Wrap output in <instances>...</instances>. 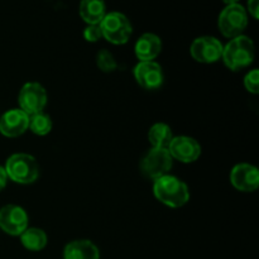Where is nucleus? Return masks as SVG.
Wrapping results in <instances>:
<instances>
[{"mask_svg":"<svg viewBox=\"0 0 259 259\" xmlns=\"http://www.w3.org/2000/svg\"><path fill=\"white\" fill-rule=\"evenodd\" d=\"M153 192L158 201L174 209L184 206L190 200L187 185L171 175H166L154 180Z\"/></svg>","mask_w":259,"mask_h":259,"instance_id":"nucleus-1","label":"nucleus"},{"mask_svg":"<svg viewBox=\"0 0 259 259\" xmlns=\"http://www.w3.org/2000/svg\"><path fill=\"white\" fill-rule=\"evenodd\" d=\"M254 55L253 40L245 35H238L223 48L222 58L227 67L233 71H239L253 62Z\"/></svg>","mask_w":259,"mask_h":259,"instance_id":"nucleus-2","label":"nucleus"},{"mask_svg":"<svg viewBox=\"0 0 259 259\" xmlns=\"http://www.w3.org/2000/svg\"><path fill=\"white\" fill-rule=\"evenodd\" d=\"M8 179L20 185L33 184L39 176V166L33 156L27 153H15L8 158L5 164Z\"/></svg>","mask_w":259,"mask_h":259,"instance_id":"nucleus-3","label":"nucleus"},{"mask_svg":"<svg viewBox=\"0 0 259 259\" xmlns=\"http://www.w3.org/2000/svg\"><path fill=\"white\" fill-rule=\"evenodd\" d=\"M100 29L103 37L113 45H124L131 38L132 24L128 18L118 12H111L105 14L100 22Z\"/></svg>","mask_w":259,"mask_h":259,"instance_id":"nucleus-4","label":"nucleus"},{"mask_svg":"<svg viewBox=\"0 0 259 259\" xmlns=\"http://www.w3.org/2000/svg\"><path fill=\"white\" fill-rule=\"evenodd\" d=\"M174 158L166 148H152L144 154L141 161V171L144 177L149 180H157L168 175L172 168Z\"/></svg>","mask_w":259,"mask_h":259,"instance_id":"nucleus-5","label":"nucleus"},{"mask_svg":"<svg viewBox=\"0 0 259 259\" xmlns=\"http://www.w3.org/2000/svg\"><path fill=\"white\" fill-rule=\"evenodd\" d=\"M219 29L223 35L228 38H235L242 35L247 28L248 15L244 8L239 4H230L220 13Z\"/></svg>","mask_w":259,"mask_h":259,"instance_id":"nucleus-6","label":"nucleus"},{"mask_svg":"<svg viewBox=\"0 0 259 259\" xmlns=\"http://www.w3.org/2000/svg\"><path fill=\"white\" fill-rule=\"evenodd\" d=\"M47 93L40 83H25L19 93L20 110L24 111L27 115L42 113L47 105Z\"/></svg>","mask_w":259,"mask_h":259,"instance_id":"nucleus-7","label":"nucleus"},{"mask_svg":"<svg viewBox=\"0 0 259 259\" xmlns=\"http://www.w3.org/2000/svg\"><path fill=\"white\" fill-rule=\"evenodd\" d=\"M0 228L7 234L17 237L28 228V215L23 207L5 205L0 209Z\"/></svg>","mask_w":259,"mask_h":259,"instance_id":"nucleus-8","label":"nucleus"},{"mask_svg":"<svg viewBox=\"0 0 259 259\" xmlns=\"http://www.w3.org/2000/svg\"><path fill=\"white\" fill-rule=\"evenodd\" d=\"M223 45L214 37H200L192 42L190 52L192 58L200 63H214L222 58Z\"/></svg>","mask_w":259,"mask_h":259,"instance_id":"nucleus-9","label":"nucleus"},{"mask_svg":"<svg viewBox=\"0 0 259 259\" xmlns=\"http://www.w3.org/2000/svg\"><path fill=\"white\" fill-rule=\"evenodd\" d=\"M134 77L138 85L146 90H156L163 83V71L157 62L146 61L134 67Z\"/></svg>","mask_w":259,"mask_h":259,"instance_id":"nucleus-10","label":"nucleus"},{"mask_svg":"<svg viewBox=\"0 0 259 259\" xmlns=\"http://www.w3.org/2000/svg\"><path fill=\"white\" fill-rule=\"evenodd\" d=\"M168 152L172 158L179 159L184 163L195 162L201 154V147L191 137H174L168 146Z\"/></svg>","mask_w":259,"mask_h":259,"instance_id":"nucleus-11","label":"nucleus"},{"mask_svg":"<svg viewBox=\"0 0 259 259\" xmlns=\"http://www.w3.org/2000/svg\"><path fill=\"white\" fill-rule=\"evenodd\" d=\"M29 125V115L20 109H10L0 118V133L8 138H17L25 133Z\"/></svg>","mask_w":259,"mask_h":259,"instance_id":"nucleus-12","label":"nucleus"},{"mask_svg":"<svg viewBox=\"0 0 259 259\" xmlns=\"http://www.w3.org/2000/svg\"><path fill=\"white\" fill-rule=\"evenodd\" d=\"M233 186L243 192L255 191L259 186V172L257 167L248 163L237 164L230 174Z\"/></svg>","mask_w":259,"mask_h":259,"instance_id":"nucleus-13","label":"nucleus"},{"mask_svg":"<svg viewBox=\"0 0 259 259\" xmlns=\"http://www.w3.org/2000/svg\"><path fill=\"white\" fill-rule=\"evenodd\" d=\"M162 50L161 38L153 33H146L141 35L136 43V56L141 62L146 61H153L159 55Z\"/></svg>","mask_w":259,"mask_h":259,"instance_id":"nucleus-14","label":"nucleus"},{"mask_svg":"<svg viewBox=\"0 0 259 259\" xmlns=\"http://www.w3.org/2000/svg\"><path fill=\"white\" fill-rule=\"evenodd\" d=\"M100 252L90 240H75L68 243L63 250V259H99Z\"/></svg>","mask_w":259,"mask_h":259,"instance_id":"nucleus-15","label":"nucleus"},{"mask_svg":"<svg viewBox=\"0 0 259 259\" xmlns=\"http://www.w3.org/2000/svg\"><path fill=\"white\" fill-rule=\"evenodd\" d=\"M105 14V3L103 0H81L80 15L89 25L100 24Z\"/></svg>","mask_w":259,"mask_h":259,"instance_id":"nucleus-16","label":"nucleus"},{"mask_svg":"<svg viewBox=\"0 0 259 259\" xmlns=\"http://www.w3.org/2000/svg\"><path fill=\"white\" fill-rule=\"evenodd\" d=\"M20 242L23 247L27 248L32 252H38L42 250L47 245V235L42 229L38 228H27L24 232L20 234Z\"/></svg>","mask_w":259,"mask_h":259,"instance_id":"nucleus-17","label":"nucleus"},{"mask_svg":"<svg viewBox=\"0 0 259 259\" xmlns=\"http://www.w3.org/2000/svg\"><path fill=\"white\" fill-rule=\"evenodd\" d=\"M174 139L171 128L164 123H157L149 129L148 141L152 148H168L169 143Z\"/></svg>","mask_w":259,"mask_h":259,"instance_id":"nucleus-18","label":"nucleus"},{"mask_svg":"<svg viewBox=\"0 0 259 259\" xmlns=\"http://www.w3.org/2000/svg\"><path fill=\"white\" fill-rule=\"evenodd\" d=\"M28 129H30L37 136H47L51 132V129H52L51 116L45 114L43 111L42 113L29 115V125H28Z\"/></svg>","mask_w":259,"mask_h":259,"instance_id":"nucleus-19","label":"nucleus"},{"mask_svg":"<svg viewBox=\"0 0 259 259\" xmlns=\"http://www.w3.org/2000/svg\"><path fill=\"white\" fill-rule=\"evenodd\" d=\"M96 63H98L99 68L104 72H113L116 68V61L114 56L111 55L109 51L101 50L96 56Z\"/></svg>","mask_w":259,"mask_h":259,"instance_id":"nucleus-20","label":"nucleus"},{"mask_svg":"<svg viewBox=\"0 0 259 259\" xmlns=\"http://www.w3.org/2000/svg\"><path fill=\"white\" fill-rule=\"evenodd\" d=\"M244 86L249 93L258 94L259 93V71L252 70L248 72L244 77Z\"/></svg>","mask_w":259,"mask_h":259,"instance_id":"nucleus-21","label":"nucleus"},{"mask_svg":"<svg viewBox=\"0 0 259 259\" xmlns=\"http://www.w3.org/2000/svg\"><path fill=\"white\" fill-rule=\"evenodd\" d=\"M83 37H85V39L88 40V42H98V40L103 37L100 25L94 24L86 27L85 30H83Z\"/></svg>","mask_w":259,"mask_h":259,"instance_id":"nucleus-22","label":"nucleus"},{"mask_svg":"<svg viewBox=\"0 0 259 259\" xmlns=\"http://www.w3.org/2000/svg\"><path fill=\"white\" fill-rule=\"evenodd\" d=\"M248 10H249V14L252 15L254 19H258L259 0H248Z\"/></svg>","mask_w":259,"mask_h":259,"instance_id":"nucleus-23","label":"nucleus"},{"mask_svg":"<svg viewBox=\"0 0 259 259\" xmlns=\"http://www.w3.org/2000/svg\"><path fill=\"white\" fill-rule=\"evenodd\" d=\"M7 182H8V176H7V172H5L4 167L0 166V191L7 186Z\"/></svg>","mask_w":259,"mask_h":259,"instance_id":"nucleus-24","label":"nucleus"},{"mask_svg":"<svg viewBox=\"0 0 259 259\" xmlns=\"http://www.w3.org/2000/svg\"><path fill=\"white\" fill-rule=\"evenodd\" d=\"M223 2H224V3H227L228 5H230V4H237V3H238V0H223Z\"/></svg>","mask_w":259,"mask_h":259,"instance_id":"nucleus-25","label":"nucleus"}]
</instances>
